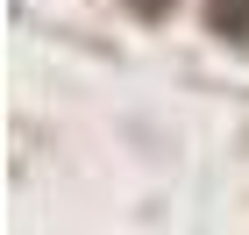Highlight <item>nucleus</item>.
Masks as SVG:
<instances>
[{
	"label": "nucleus",
	"mask_w": 249,
	"mask_h": 235,
	"mask_svg": "<svg viewBox=\"0 0 249 235\" xmlns=\"http://www.w3.org/2000/svg\"><path fill=\"white\" fill-rule=\"evenodd\" d=\"M213 29L228 43H249V0H213Z\"/></svg>",
	"instance_id": "nucleus-1"
},
{
	"label": "nucleus",
	"mask_w": 249,
	"mask_h": 235,
	"mask_svg": "<svg viewBox=\"0 0 249 235\" xmlns=\"http://www.w3.org/2000/svg\"><path fill=\"white\" fill-rule=\"evenodd\" d=\"M128 7H135V15H142V21H157V15H171L178 0H128Z\"/></svg>",
	"instance_id": "nucleus-2"
}]
</instances>
